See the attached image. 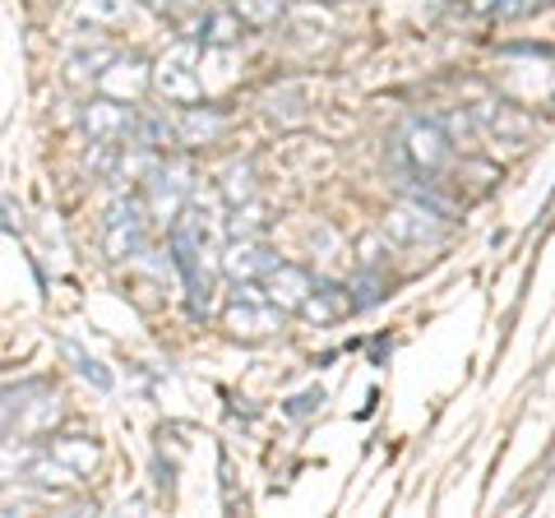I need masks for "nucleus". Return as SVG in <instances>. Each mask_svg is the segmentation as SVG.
<instances>
[{
	"label": "nucleus",
	"instance_id": "nucleus-1",
	"mask_svg": "<svg viewBox=\"0 0 555 518\" xmlns=\"http://www.w3.org/2000/svg\"><path fill=\"white\" fill-rule=\"evenodd\" d=\"M171 259H177L181 279H185V292H190V306L195 315L208 306V269H204V222H199V209H181L171 218Z\"/></svg>",
	"mask_w": 555,
	"mask_h": 518
},
{
	"label": "nucleus",
	"instance_id": "nucleus-2",
	"mask_svg": "<svg viewBox=\"0 0 555 518\" xmlns=\"http://www.w3.org/2000/svg\"><path fill=\"white\" fill-rule=\"evenodd\" d=\"M93 468H98V440H89V436H56L51 444L33 449L28 477L65 481V487H75V481L93 477Z\"/></svg>",
	"mask_w": 555,
	"mask_h": 518
},
{
	"label": "nucleus",
	"instance_id": "nucleus-3",
	"mask_svg": "<svg viewBox=\"0 0 555 518\" xmlns=\"http://www.w3.org/2000/svg\"><path fill=\"white\" fill-rule=\"evenodd\" d=\"M199 38H185L167 51V56L153 65V89L177 107H195L204 102V75H199Z\"/></svg>",
	"mask_w": 555,
	"mask_h": 518
},
{
	"label": "nucleus",
	"instance_id": "nucleus-4",
	"mask_svg": "<svg viewBox=\"0 0 555 518\" xmlns=\"http://www.w3.org/2000/svg\"><path fill=\"white\" fill-rule=\"evenodd\" d=\"M449 158H454V140L444 134L440 120H412L398 134V163L416 171V177H440Z\"/></svg>",
	"mask_w": 555,
	"mask_h": 518
},
{
	"label": "nucleus",
	"instance_id": "nucleus-5",
	"mask_svg": "<svg viewBox=\"0 0 555 518\" xmlns=\"http://www.w3.org/2000/svg\"><path fill=\"white\" fill-rule=\"evenodd\" d=\"M222 329H228L232 338H246V342L269 338V334L283 329V310L264 297V287L246 283V287H236L232 306L222 310Z\"/></svg>",
	"mask_w": 555,
	"mask_h": 518
},
{
	"label": "nucleus",
	"instance_id": "nucleus-6",
	"mask_svg": "<svg viewBox=\"0 0 555 518\" xmlns=\"http://www.w3.org/2000/svg\"><path fill=\"white\" fill-rule=\"evenodd\" d=\"M444 232H449L444 209H436V204H426V199H403L385 218V236L398 241V246H430V241H440Z\"/></svg>",
	"mask_w": 555,
	"mask_h": 518
},
{
	"label": "nucleus",
	"instance_id": "nucleus-7",
	"mask_svg": "<svg viewBox=\"0 0 555 518\" xmlns=\"http://www.w3.org/2000/svg\"><path fill=\"white\" fill-rule=\"evenodd\" d=\"M144 232H149V213L139 199H116L107 209V222H102V246H107L112 259H130L144 250Z\"/></svg>",
	"mask_w": 555,
	"mask_h": 518
},
{
	"label": "nucleus",
	"instance_id": "nucleus-8",
	"mask_svg": "<svg viewBox=\"0 0 555 518\" xmlns=\"http://www.w3.org/2000/svg\"><path fill=\"white\" fill-rule=\"evenodd\" d=\"M473 116H477V130L486 140L509 148V153L528 148V140H532V116L524 107H514V102H481V107H473Z\"/></svg>",
	"mask_w": 555,
	"mask_h": 518
},
{
	"label": "nucleus",
	"instance_id": "nucleus-9",
	"mask_svg": "<svg viewBox=\"0 0 555 518\" xmlns=\"http://www.w3.org/2000/svg\"><path fill=\"white\" fill-rule=\"evenodd\" d=\"M83 130L93 134V144H126L134 140V130H139V112L126 107L120 98H93L89 107H83Z\"/></svg>",
	"mask_w": 555,
	"mask_h": 518
},
{
	"label": "nucleus",
	"instance_id": "nucleus-10",
	"mask_svg": "<svg viewBox=\"0 0 555 518\" xmlns=\"http://www.w3.org/2000/svg\"><path fill=\"white\" fill-rule=\"evenodd\" d=\"M310 287H315V279H310L306 269H297V264H283V259L264 273V297L278 310H301V301L310 297Z\"/></svg>",
	"mask_w": 555,
	"mask_h": 518
},
{
	"label": "nucleus",
	"instance_id": "nucleus-11",
	"mask_svg": "<svg viewBox=\"0 0 555 518\" xmlns=\"http://www.w3.org/2000/svg\"><path fill=\"white\" fill-rule=\"evenodd\" d=\"M278 264V255L264 250L259 241H232L228 255H222V273L236 283H250V279H264V273Z\"/></svg>",
	"mask_w": 555,
	"mask_h": 518
},
{
	"label": "nucleus",
	"instance_id": "nucleus-12",
	"mask_svg": "<svg viewBox=\"0 0 555 518\" xmlns=\"http://www.w3.org/2000/svg\"><path fill=\"white\" fill-rule=\"evenodd\" d=\"M347 310H357L352 292L338 287V283H320V279H315V287H310V297L301 301L297 315L315 320V324H334V320H343V315H347Z\"/></svg>",
	"mask_w": 555,
	"mask_h": 518
},
{
	"label": "nucleus",
	"instance_id": "nucleus-13",
	"mask_svg": "<svg viewBox=\"0 0 555 518\" xmlns=\"http://www.w3.org/2000/svg\"><path fill=\"white\" fill-rule=\"evenodd\" d=\"M181 195H185V171L181 167H163L149 181V209L153 218H177L181 213Z\"/></svg>",
	"mask_w": 555,
	"mask_h": 518
},
{
	"label": "nucleus",
	"instance_id": "nucleus-14",
	"mask_svg": "<svg viewBox=\"0 0 555 518\" xmlns=\"http://www.w3.org/2000/svg\"><path fill=\"white\" fill-rule=\"evenodd\" d=\"M222 126H228V116H222L218 107H185L181 120H177V144H208V140H218Z\"/></svg>",
	"mask_w": 555,
	"mask_h": 518
},
{
	"label": "nucleus",
	"instance_id": "nucleus-15",
	"mask_svg": "<svg viewBox=\"0 0 555 518\" xmlns=\"http://www.w3.org/2000/svg\"><path fill=\"white\" fill-rule=\"evenodd\" d=\"M241 33H246V24H241V14L228 5V10H214L204 20L199 42H204V51H232V47H241Z\"/></svg>",
	"mask_w": 555,
	"mask_h": 518
},
{
	"label": "nucleus",
	"instance_id": "nucleus-16",
	"mask_svg": "<svg viewBox=\"0 0 555 518\" xmlns=\"http://www.w3.org/2000/svg\"><path fill=\"white\" fill-rule=\"evenodd\" d=\"M38 393H47L42 379H24V385H5V389H0V440L20 426V417L33 407L28 399H38Z\"/></svg>",
	"mask_w": 555,
	"mask_h": 518
},
{
	"label": "nucleus",
	"instance_id": "nucleus-17",
	"mask_svg": "<svg viewBox=\"0 0 555 518\" xmlns=\"http://www.w3.org/2000/svg\"><path fill=\"white\" fill-rule=\"evenodd\" d=\"M139 0H79V24H93V28H120L134 14Z\"/></svg>",
	"mask_w": 555,
	"mask_h": 518
},
{
	"label": "nucleus",
	"instance_id": "nucleus-18",
	"mask_svg": "<svg viewBox=\"0 0 555 518\" xmlns=\"http://www.w3.org/2000/svg\"><path fill=\"white\" fill-rule=\"evenodd\" d=\"M116 61V47H107V42H98V47H79L75 56H69V79L75 83H89V79H102L107 75V65Z\"/></svg>",
	"mask_w": 555,
	"mask_h": 518
},
{
	"label": "nucleus",
	"instance_id": "nucleus-19",
	"mask_svg": "<svg viewBox=\"0 0 555 518\" xmlns=\"http://www.w3.org/2000/svg\"><path fill=\"white\" fill-rule=\"evenodd\" d=\"M264 228H269V209H264L259 199L232 204V218H228V236H232V241H255Z\"/></svg>",
	"mask_w": 555,
	"mask_h": 518
},
{
	"label": "nucleus",
	"instance_id": "nucleus-20",
	"mask_svg": "<svg viewBox=\"0 0 555 518\" xmlns=\"http://www.w3.org/2000/svg\"><path fill=\"white\" fill-rule=\"evenodd\" d=\"M222 199H228V204L255 199V163L250 158L228 163V171H222Z\"/></svg>",
	"mask_w": 555,
	"mask_h": 518
},
{
	"label": "nucleus",
	"instance_id": "nucleus-21",
	"mask_svg": "<svg viewBox=\"0 0 555 518\" xmlns=\"http://www.w3.org/2000/svg\"><path fill=\"white\" fill-rule=\"evenodd\" d=\"M232 10L246 28H273L287 14V0H232Z\"/></svg>",
	"mask_w": 555,
	"mask_h": 518
},
{
	"label": "nucleus",
	"instance_id": "nucleus-22",
	"mask_svg": "<svg viewBox=\"0 0 555 518\" xmlns=\"http://www.w3.org/2000/svg\"><path fill=\"white\" fill-rule=\"evenodd\" d=\"M467 5H473L481 20H524V14H532V10H542L546 0H467Z\"/></svg>",
	"mask_w": 555,
	"mask_h": 518
},
{
	"label": "nucleus",
	"instance_id": "nucleus-23",
	"mask_svg": "<svg viewBox=\"0 0 555 518\" xmlns=\"http://www.w3.org/2000/svg\"><path fill=\"white\" fill-rule=\"evenodd\" d=\"M65 352H69V361H75V366H79V375H89V379H93V385H98V389H112V375H107V371H102V366H98V361H93L89 352H79V348H75V342H65Z\"/></svg>",
	"mask_w": 555,
	"mask_h": 518
},
{
	"label": "nucleus",
	"instance_id": "nucleus-24",
	"mask_svg": "<svg viewBox=\"0 0 555 518\" xmlns=\"http://www.w3.org/2000/svg\"><path fill=\"white\" fill-rule=\"evenodd\" d=\"M320 403H324V393H320V389H306V393H297V399H292L287 412H292V417H310V412H315Z\"/></svg>",
	"mask_w": 555,
	"mask_h": 518
},
{
	"label": "nucleus",
	"instance_id": "nucleus-25",
	"mask_svg": "<svg viewBox=\"0 0 555 518\" xmlns=\"http://www.w3.org/2000/svg\"><path fill=\"white\" fill-rule=\"evenodd\" d=\"M204 0H167V14H181V10H199Z\"/></svg>",
	"mask_w": 555,
	"mask_h": 518
}]
</instances>
